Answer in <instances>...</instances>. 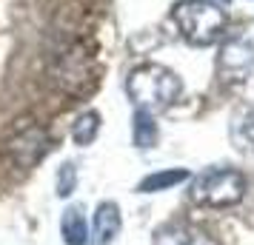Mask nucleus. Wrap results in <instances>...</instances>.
<instances>
[{"instance_id": "f257e3e1", "label": "nucleus", "mask_w": 254, "mask_h": 245, "mask_svg": "<svg viewBox=\"0 0 254 245\" xmlns=\"http://www.w3.org/2000/svg\"><path fill=\"white\" fill-rule=\"evenodd\" d=\"M126 92L140 111L160 114L177 103V97L183 94V80L169 66L149 60V63H140L128 71Z\"/></svg>"}, {"instance_id": "f03ea898", "label": "nucleus", "mask_w": 254, "mask_h": 245, "mask_svg": "<svg viewBox=\"0 0 254 245\" xmlns=\"http://www.w3.org/2000/svg\"><path fill=\"white\" fill-rule=\"evenodd\" d=\"M172 20L186 43L214 46L226 37L229 17L214 0H177L172 6Z\"/></svg>"}, {"instance_id": "7ed1b4c3", "label": "nucleus", "mask_w": 254, "mask_h": 245, "mask_svg": "<svg viewBox=\"0 0 254 245\" xmlns=\"http://www.w3.org/2000/svg\"><path fill=\"white\" fill-rule=\"evenodd\" d=\"M243 197H246V177L237 168H206L189 183V199L203 208H231Z\"/></svg>"}, {"instance_id": "20e7f679", "label": "nucleus", "mask_w": 254, "mask_h": 245, "mask_svg": "<svg viewBox=\"0 0 254 245\" xmlns=\"http://www.w3.org/2000/svg\"><path fill=\"white\" fill-rule=\"evenodd\" d=\"M49 151V134L43 126H37L32 120H17V126L14 131L9 134V140H6V154H9V160H12L20 171H29V168H35Z\"/></svg>"}, {"instance_id": "39448f33", "label": "nucleus", "mask_w": 254, "mask_h": 245, "mask_svg": "<svg viewBox=\"0 0 254 245\" xmlns=\"http://www.w3.org/2000/svg\"><path fill=\"white\" fill-rule=\"evenodd\" d=\"M217 69L223 80H243L254 69V43L243 40V37L226 40L217 54Z\"/></svg>"}, {"instance_id": "423d86ee", "label": "nucleus", "mask_w": 254, "mask_h": 245, "mask_svg": "<svg viewBox=\"0 0 254 245\" xmlns=\"http://www.w3.org/2000/svg\"><path fill=\"white\" fill-rule=\"evenodd\" d=\"M123 231V214L115 199L97 202L92 214V231H89V245H115Z\"/></svg>"}, {"instance_id": "0eeeda50", "label": "nucleus", "mask_w": 254, "mask_h": 245, "mask_svg": "<svg viewBox=\"0 0 254 245\" xmlns=\"http://www.w3.org/2000/svg\"><path fill=\"white\" fill-rule=\"evenodd\" d=\"M151 245H217L206 231L186 222H169L151 234Z\"/></svg>"}, {"instance_id": "6e6552de", "label": "nucleus", "mask_w": 254, "mask_h": 245, "mask_svg": "<svg viewBox=\"0 0 254 245\" xmlns=\"http://www.w3.org/2000/svg\"><path fill=\"white\" fill-rule=\"evenodd\" d=\"M60 237L66 245H89V222L80 205H69L60 217Z\"/></svg>"}, {"instance_id": "1a4fd4ad", "label": "nucleus", "mask_w": 254, "mask_h": 245, "mask_svg": "<svg viewBox=\"0 0 254 245\" xmlns=\"http://www.w3.org/2000/svg\"><path fill=\"white\" fill-rule=\"evenodd\" d=\"M186 180H191V171L189 168H160L154 174L143 177L137 183V191L140 194H157V191H169V188L180 186Z\"/></svg>"}, {"instance_id": "9d476101", "label": "nucleus", "mask_w": 254, "mask_h": 245, "mask_svg": "<svg viewBox=\"0 0 254 245\" xmlns=\"http://www.w3.org/2000/svg\"><path fill=\"white\" fill-rule=\"evenodd\" d=\"M100 126H103L100 111H94V108L80 111V114L74 117V123H71V143L80 146V148L92 146V143L97 140V134H100Z\"/></svg>"}, {"instance_id": "9b49d317", "label": "nucleus", "mask_w": 254, "mask_h": 245, "mask_svg": "<svg viewBox=\"0 0 254 245\" xmlns=\"http://www.w3.org/2000/svg\"><path fill=\"white\" fill-rule=\"evenodd\" d=\"M131 137H134V146H137V148H151V146L157 143L160 131H157V126L151 123L149 111H140L137 108V114H134V120H131Z\"/></svg>"}, {"instance_id": "f8f14e48", "label": "nucleus", "mask_w": 254, "mask_h": 245, "mask_svg": "<svg viewBox=\"0 0 254 245\" xmlns=\"http://www.w3.org/2000/svg\"><path fill=\"white\" fill-rule=\"evenodd\" d=\"M77 186V171H74V163H63L58 171V197L66 199L71 197V191Z\"/></svg>"}, {"instance_id": "ddd939ff", "label": "nucleus", "mask_w": 254, "mask_h": 245, "mask_svg": "<svg viewBox=\"0 0 254 245\" xmlns=\"http://www.w3.org/2000/svg\"><path fill=\"white\" fill-rule=\"evenodd\" d=\"M237 131H240V137H243V143H246V148H252V151H254V108L243 111L240 123H237Z\"/></svg>"}]
</instances>
